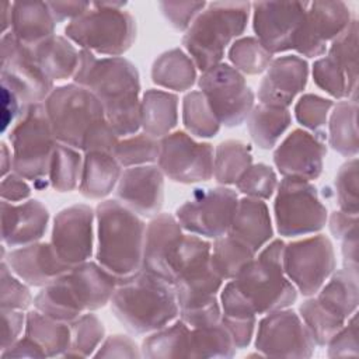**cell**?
Wrapping results in <instances>:
<instances>
[{"label": "cell", "instance_id": "cell-1", "mask_svg": "<svg viewBox=\"0 0 359 359\" xmlns=\"http://www.w3.org/2000/svg\"><path fill=\"white\" fill-rule=\"evenodd\" d=\"M73 81L90 90L102 104L107 121L121 136L136 135L140 129V77L136 66L122 57H97L80 49Z\"/></svg>", "mask_w": 359, "mask_h": 359}, {"label": "cell", "instance_id": "cell-2", "mask_svg": "<svg viewBox=\"0 0 359 359\" xmlns=\"http://www.w3.org/2000/svg\"><path fill=\"white\" fill-rule=\"evenodd\" d=\"M45 109L56 142L87 151L114 153L119 142L98 98L76 83L53 88Z\"/></svg>", "mask_w": 359, "mask_h": 359}, {"label": "cell", "instance_id": "cell-3", "mask_svg": "<svg viewBox=\"0 0 359 359\" xmlns=\"http://www.w3.org/2000/svg\"><path fill=\"white\" fill-rule=\"evenodd\" d=\"M109 303L114 316L133 334L154 332L180 316L174 286L143 269L121 278Z\"/></svg>", "mask_w": 359, "mask_h": 359}, {"label": "cell", "instance_id": "cell-4", "mask_svg": "<svg viewBox=\"0 0 359 359\" xmlns=\"http://www.w3.org/2000/svg\"><path fill=\"white\" fill-rule=\"evenodd\" d=\"M97 262L116 278L142 269L146 223L116 199H105L95 208Z\"/></svg>", "mask_w": 359, "mask_h": 359}, {"label": "cell", "instance_id": "cell-5", "mask_svg": "<svg viewBox=\"0 0 359 359\" xmlns=\"http://www.w3.org/2000/svg\"><path fill=\"white\" fill-rule=\"evenodd\" d=\"M250 1H212L185 31L182 45L202 73L222 63L224 50L245 31Z\"/></svg>", "mask_w": 359, "mask_h": 359}, {"label": "cell", "instance_id": "cell-6", "mask_svg": "<svg viewBox=\"0 0 359 359\" xmlns=\"http://www.w3.org/2000/svg\"><path fill=\"white\" fill-rule=\"evenodd\" d=\"M283 248L282 240H272L230 279L255 314L286 309L297 299V289L283 271Z\"/></svg>", "mask_w": 359, "mask_h": 359}, {"label": "cell", "instance_id": "cell-7", "mask_svg": "<svg viewBox=\"0 0 359 359\" xmlns=\"http://www.w3.org/2000/svg\"><path fill=\"white\" fill-rule=\"evenodd\" d=\"M125 6L126 1L91 3L84 14L66 25V38L94 55H123L136 39V21Z\"/></svg>", "mask_w": 359, "mask_h": 359}, {"label": "cell", "instance_id": "cell-8", "mask_svg": "<svg viewBox=\"0 0 359 359\" xmlns=\"http://www.w3.org/2000/svg\"><path fill=\"white\" fill-rule=\"evenodd\" d=\"M11 171L24 180L43 181L49 175L50 160L57 144L43 102L27 105L8 135Z\"/></svg>", "mask_w": 359, "mask_h": 359}, {"label": "cell", "instance_id": "cell-9", "mask_svg": "<svg viewBox=\"0 0 359 359\" xmlns=\"http://www.w3.org/2000/svg\"><path fill=\"white\" fill-rule=\"evenodd\" d=\"M273 216L279 236L299 237L323 230L328 212L311 181L283 177L276 187Z\"/></svg>", "mask_w": 359, "mask_h": 359}, {"label": "cell", "instance_id": "cell-10", "mask_svg": "<svg viewBox=\"0 0 359 359\" xmlns=\"http://www.w3.org/2000/svg\"><path fill=\"white\" fill-rule=\"evenodd\" d=\"M198 86L219 123L226 128L244 123L255 105V95L244 74L229 63L222 62L203 72Z\"/></svg>", "mask_w": 359, "mask_h": 359}, {"label": "cell", "instance_id": "cell-11", "mask_svg": "<svg viewBox=\"0 0 359 359\" xmlns=\"http://www.w3.org/2000/svg\"><path fill=\"white\" fill-rule=\"evenodd\" d=\"M335 265L332 243L324 234H316L285 244V275L303 296H316L335 271Z\"/></svg>", "mask_w": 359, "mask_h": 359}, {"label": "cell", "instance_id": "cell-12", "mask_svg": "<svg viewBox=\"0 0 359 359\" xmlns=\"http://www.w3.org/2000/svg\"><path fill=\"white\" fill-rule=\"evenodd\" d=\"M237 202V192L224 185L195 189L192 196L177 209L174 216L187 233L216 240L227 234Z\"/></svg>", "mask_w": 359, "mask_h": 359}, {"label": "cell", "instance_id": "cell-13", "mask_svg": "<svg viewBox=\"0 0 359 359\" xmlns=\"http://www.w3.org/2000/svg\"><path fill=\"white\" fill-rule=\"evenodd\" d=\"M215 150L210 143L196 142L189 133L175 130L160 139L157 165L174 182L195 184L213 177Z\"/></svg>", "mask_w": 359, "mask_h": 359}, {"label": "cell", "instance_id": "cell-14", "mask_svg": "<svg viewBox=\"0 0 359 359\" xmlns=\"http://www.w3.org/2000/svg\"><path fill=\"white\" fill-rule=\"evenodd\" d=\"M1 86L13 91L24 107L45 102L53 81L42 72L28 46L8 31L1 36Z\"/></svg>", "mask_w": 359, "mask_h": 359}, {"label": "cell", "instance_id": "cell-15", "mask_svg": "<svg viewBox=\"0 0 359 359\" xmlns=\"http://www.w3.org/2000/svg\"><path fill=\"white\" fill-rule=\"evenodd\" d=\"M254 344L262 356L271 358H310L316 348L300 316L287 307L259 320Z\"/></svg>", "mask_w": 359, "mask_h": 359}, {"label": "cell", "instance_id": "cell-16", "mask_svg": "<svg viewBox=\"0 0 359 359\" xmlns=\"http://www.w3.org/2000/svg\"><path fill=\"white\" fill-rule=\"evenodd\" d=\"M309 1L251 3L255 38L272 53L293 50Z\"/></svg>", "mask_w": 359, "mask_h": 359}, {"label": "cell", "instance_id": "cell-17", "mask_svg": "<svg viewBox=\"0 0 359 359\" xmlns=\"http://www.w3.org/2000/svg\"><path fill=\"white\" fill-rule=\"evenodd\" d=\"M95 210L84 203L62 209L53 219L50 244L57 257L76 266L93 255Z\"/></svg>", "mask_w": 359, "mask_h": 359}, {"label": "cell", "instance_id": "cell-18", "mask_svg": "<svg viewBox=\"0 0 359 359\" xmlns=\"http://www.w3.org/2000/svg\"><path fill=\"white\" fill-rule=\"evenodd\" d=\"M351 10L344 1L309 3L293 50L306 57H318L352 21Z\"/></svg>", "mask_w": 359, "mask_h": 359}, {"label": "cell", "instance_id": "cell-19", "mask_svg": "<svg viewBox=\"0 0 359 359\" xmlns=\"http://www.w3.org/2000/svg\"><path fill=\"white\" fill-rule=\"evenodd\" d=\"M325 133L292 130L273 151V164L282 177L304 181L317 180L324 167Z\"/></svg>", "mask_w": 359, "mask_h": 359}, {"label": "cell", "instance_id": "cell-20", "mask_svg": "<svg viewBox=\"0 0 359 359\" xmlns=\"http://www.w3.org/2000/svg\"><path fill=\"white\" fill-rule=\"evenodd\" d=\"M115 199L140 217L157 216L164 202L163 171L154 164L125 168L115 187Z\"/></svg>", "mask_w": 359, "mask_h": 359}, {"label": "cell", "instance_id": "cell-21", "mask_svg": "<svg viewBox=\"0 0 359 359\" xmlns=\"http://www.w3.org/2000/svg\"><path fill=\"white\" fill-rule=\"evenodd\" d=\"M309 79V65L297 55H285L272 60L258 87L261 104L289 108Z\"/></svg>", "mask_w": 359, "mask_h": 359}, {"label": "cell", "instance_id": "cell-22", "mask_svg": "<svg viewBox=\"0 0 359 359\" xmlns=\"http://www.w3.org/2000/svg\"><path fill=\"white\" fill-rule=\"evenodd\" d=\"M3 261L17 278L38 287L52 283L73 268L57 257L50 243L39 241L13 248Z\"/></svg>", "mask_w": 359, "mask_h": 359}, {"label": "cell", "instance_id": "cell-23", "mask_svg": "<svg viewBox=\"0 0 359 359\" xmlns=\"http://www.w3.org/2000/svg\"><path fill=\"white\" fill-rule=\"evenodd\" d=\"M49 222V212L36 199L20 203L1 201V241L17 248L39 241Z\"/></svg>", "mask_w": 359, "mask_h": 359}, {"label": "cell", "instance_id": "cell-24", "mask_svg": "<svg viewBox=\"0 0 359 359\" xmlns=\"http://www.w3.org/2000/svg\"><path fill=\"white\" fill-rule=\"evenodd\" d=\"M182 227L175 216L158 213L146 224L142 269L170 283V264L182 237Z\"/></svg>", "mask_w": 359, "mask_h": 359}, {"label": "cell", "instance_id": "cell-25", "mask_svg": "<svg viewBox=\"0 0 359 359\" xmlns=\"http://www.w3.org/2000/svg\"><path fill=\"white\" fill-rule=\"evenodd\" d=\"M62 278L83 313L98 310L109 303L119 280L98 262L91 261L73 266Z\"/></svg>", "mask_w": 359, "mask_h": 359}, {"label": "cell", "instance_id": "cell-26", "mask_svg": "<svg viewBox=\"0 0 359 359\" xmlns=\"http://www.w3.org/2000/svg\"><path fill=\"white\" fill-rule=\"evenodd\" d=\"M227 234L258 254L273 236L272 220L266 203L255 198H238Z\"/></svg>", "mask_w": 359, "mask_h": 359}, {"label": "cell", "instance_id": "cell-27", "mask_svg": "<svg viewBox=\"0 0 359 359\" xmlns=\"http://www.w3.org/2000/svg\"><path fill=\"white\" fill-rule=\"evenodd\" d=\"M56 22L50 10L43 1H14L11 3L10 32L25 45H38L55 34Z\"/></svg>", "mask_w": 359, "mask_h": 359}, {"label": "cell", "instance_id": "cell-28", "mask_svg": "<svg viewBox=\"0 0 359 359\" xmlns=\"http://www.w3.org/2000/svg\"><path fill=\"white\" fill-rule=\"evenodd\" d=\"M122 167L112 153L87 151L83 157L80 194L88 199H102L116 187Z\"/></svg>", "mask_w": 359, "mask_h": 359}, {"label": "cell", "instance_id": "cell-29", "mask_svg": "<svg viewBox=\"0 0 359 359\" xmlns=\"http://www.w3.org/2000/svg\"><path fill=\"white\" fill-rule=\"evenodd\" d=\"M178 97L170 91L150 88L140 100V129L143 133L163 139L177 126Z\"/></svg>", "mask_w": 359, "mask_h": 359}, {"label": "cell", "instance_id": "cell-30", "mask_svg": "<svg viewBox=\"0 0 359 359\" xmlns=\"http://www.w3.org/2000/svg\"><path fill=\"white\" fill-rule=\"evenodd\" d=\"M35 62L52 80L60 81L73 77L80 59V50L66 36L53 35L49 39L28 46Z\"/></svg>", "mask_w": 359, "mask_h": 359}, {"label": "cell", "instance_id": "cell-31", "mask_svg": "<svg viewBox=\"0 0 359 359\" xmlns=\"http://www.w3.org/2000/svg\"><path fill=\"white\" fill-rule=\"evenodd\" d=\"M358 271L335 269L317 292V300L345 321L356 313L359 303Z\"/></svg>", "mask_w": 359, "mask_h": 359}, {"label": "cell", "instance_id": "cell-32", "mask_svg": "<svg viewBox=\"0 0 359 359\" xmlns=\"http://www.w3.org/2000/svg\"><path fill=\"white\" fill-rule=\"evenodd\" d=\"M25 337L32 339L49 358L65 356L72 345L70 324L55 320L36 309L25 317Z\"/></svg>", "mask_w": 359, "mask_h": 359}, {"label": "cell", "instance_id": "cell-33", "mask_svg": "<svg viewBox=\"0 0 359 359\" xmlns=\"http://www.w3.org/2000/svg\"><path fill=\"white\" fill-rule=\"evenodd\" d=\"M328 144L344 157H356L358 142V101L342 100L334 104L328 116Z\"/></svg>", "mask_w": 359, "mask_h": 359}, {"label": "cell", "instance_id": "cell-34", "mask_svg": "<svg viewBox=\"0 0 359 359\" xmlns=\"http://www.w3.org/2000/svg\"><path fill=\"white\" fill-rule=\"evenodd\" d=\"M154 84L174 91H187L196 81V66L187 52L180 48L161 53L151 66Z\"/></svg>", "mask_w": 359, "mask_h": 359}, {"label": "cell", "instance_id": "cell-35", "mask_svg": "<svg viewBox=\"0 0 359 359\" xmlns=\"http://www.w3.org/2000/svg\"><path fill=\"white\" fill-rule=\"evenodd\" d=\"M292 123V114L287 108L265 104L254 105L248 118L247 128L252 142L262 150H269L282 137Z\"/></svg>", "mask_w": 359, "mask_h": 359}, {"label": "cell", "instance_id": "cell-36", "mask_svg": "<svg viewBox=\"0 0 359 359\" xmlns=\"http://www.w3.org/2000/svg\"><path fill=\"white\" fill-rule=\"evenodd\" d=\"M144 358H191V327L181 318L168 324L143 339Z\"/></svg>", "mask_w": 359, "mask_h": 359}, {"label": "cell", "instance_id": "cell-37", "mask_svg": "<svg viewBox=\"0 0 359 359\" xmlns=\"http://www.w3.org/2000/svg\"><path fill=\"white\" fill-rule=\"evenodd\" d=\"M252 164L251 147L240 140H224L215 149L213 178L220 185L236 184Z\"/></svg>", "mask_w": 359, "mask_h": 359}, {"label": "cell", "instance_id": "cell-38", "mask_svg": "<svg viewBox=\"0 0 359 359\" xmlns=\"http://www.w3.org/2000/svg\"><path fill=\"white\" fill-rule=\"evenodd\" d=\"M255 255L250 247L230 234H224L212 244L210 265L223 280H230Z\"/></svg>", "mask_w": 359, "mask_h": 359}, {"label": "cell", "instance_id": "cell-39", "mask_svg": "<svg viewBox=\"0 0 359 359\" xmlns=\"http://www.w3.org/2000/svg\"><path fill=\"white\" fill-rule=\"evenodd\" d=\"M34 306L38 311L69 324L83 314L62 276L42 287L34 297Z\"/></svg>", "mask_w": 359, "mask_h": 359}, {"label": "cell", "instance_id": "cell-40", "mask_svg": "<svg viewBox=\"0 0 359 359\" xmlns=\"http://www.w3.org/2000/svg\"><path fill=\"white\" fill-rule=\"evenodd\" d=\"M83 157L80 150L57 142L50 160L48 181L59 192H70L77 188L81 178Z\"/></svg>", "mask_w": 359, "mask_h": 359}, {"label": "cell", "instance_id": "cell-41", "mask_svg": "<svg viewBox=\"0 0 359 359\" xmlns=\"http://www.w3.org/2000/svg\"><path fill=\"white\" fill-rule=\"evenodd\" d=\"M236 351V344L222 321L191 328V358H231Z\"/></svg>", "mask_w": 359, "mask_h": 359}, {"label": "cell", "instance_id": "cell-42", "mask_svg": "<svg viewBox=\"0 0 359 359\" xmlns=\"http://www.w3.org/2000/svg\"><path fill=\"white\" fill-rule=\"evenodd\" d=\"M182 123L187 133L208 139L215 137L220 130V123L212 112L205 95L199 91H189L182 100Z\"/></svg>", "mask_w": 359, "mask_h": 359}, {"label": "cell", "instance_id": "cell-43", "mask_svg": "<svg viewBox=\"0 0 359 359\" xmlns=\"http://www.w3.org/2000/svg\"><path fill=\"white\" fill-rule=\"evenodd\" d=\"M299 316L318 346H325L345 324L344 318L327 310L314 296H310L300 304Z\"/></svg>", "mask_w": 359, "mask_h": 359}, {"label": "cell", "instance_id": "cell-44", "mask_svg": "<svg viewBox=\"0 0 359 359\" xmlns=\"http://www.w3.org/2000/svg\"><path fill=\"white\" fill-rule=\"evenodd\" d=\"M229 60L241 74H261L266 72L273 60V55L255 38L243 36L236 39L229 48Z\"/></svg>", "mask_w": 359, "mask_h": 359}, {"label": "cell", "instance_id": "cell-45", "mask_svg": "<svg viewBox=\"0 0 359 359\" xmlns=\"http://www.w3.org/2000/svg\"><path fill=\"white\" fill-rule=\"evenodd\" d=\"M112 154L123 168L153 164L160 156V140L146 133H136L119 140Z\"/></svg>", "mask_w": 359, "mask_h": 359}, {"label": "cell", "instance_id": "cell-46", "mask_svg": "<svg viewBox=\"0 0 359 359\" xmlns=\"http://www.w3.org/2000/svg\"><path fill=\"white\" fill-rule=\"evenodd\" d=\"M314 83L337 100H356L358 87H353L344 70L328 55L313 63Z\"/></svg>", "mask_w": 359, "mask_h": 359}, {"label": "cell", "instance_id": "cell-47", "mask_svg": "<svg viewBox=\"0 0 359 359\" xmlns=\"http://www.w3.org/2000/svg\"><path fill=\"white\" fill-rule=\"evenodd\" d=\"M72 345L65 356L86 358L93 355L104 339V324L90 311L83 313L77 320L70 323Z\"/></svg>", "mask_w": 359, "mask_h": 359}, {"label": "cell", "instance_id": "cell-48", "mask_svg": "<svg viewBox=\"0 0 359 359\" xmlns=\"http://www.w3.org/2000/svg\"><path fill=\"white\" fill-rule=\"evenodd\" d=\"M344 70L353 87H358V21L351 24L331 42L327 53Z\"/></svg>", "mask_w": 359, "mask_h": 359}, {"label": "cell", "instance_id": "cell-49", "mask_svg": "<svg viewBox=\"0 0 359 359\" xmlns=\"http://www.w3.org/2000/svg\"><path fill=\"white\" fill-rule=\"evenodd\" d=\"M236 187L244 196L266 201L276 191V172L272 167L264 163L251 164L236 182Z\"/></svg>", "mask_w": 359, "mask_h": 359}, {"label": "cell", "instance_id": "cell-50", "mask_svg": "<svg viewBox=\"0 0 359 359\" xmlns=\"http://www.w3.org/2000/svg\"><path fill=\"white\" fill-rule=\"evenodd\" d=\"M334 101L317 94H303L294 104L296 121L313 133H324Z\"/></svg>", "mask_w": 359, "mask_h": 359}, {"label": "cell", "instance_id": "cell-51", "mask_svg": "<svg viewBox=\"0 0 359 359\" xmlns=\"http://www.w3.org/2000/svg\"><path fill=\"white\" fill-rule=\"evenodd\" d=\"M334 187L339 210L358 215V157L349 158L339 167L335 175Z\"/></svg>", "mask_w": 359, "mask_h": 359}, {"label": "cell", "instance_id": "cell-52", "mask_svg": "<svg viewBox=\"0 0 359 359\" xmlns=\"http://www.w3.org/2000/svg\"><path fill=\"white\" fill-rule=\"evenodd\" d=\"M31 303H34V299L25 282L10 271L6 261H1V309L24 311Z\"/></svg>", "mask_w": 359, "mask_h": 359}, {"label": "cell", "instance_id": "cell-53", "mask_svg": "<svg viewBox=\"0 0 359 359\" xmlns=\"http://www.w3.org/2000/svg\"><path fill=\"white\" fill-rule=\"evenodd\" d=\"M206 4V1H160L158 7L171 27L187 31Z\"/></svg>", "mask_w": 359, "mask_h": 359}, {"label": "cell", "instance_id": "cell-54", "mask_svg": "<svg viewBox=\"0 0 359 359\" xmlns=\"http://www.w3.org/2000/svg\"><path fill=\"white\" fill-rule=\"evenodd\" d=\"M328 348L330 358L339 356H358V316L352 314L342 328L328 341L325 345Z\"/></svg>", "mask_w": 359, "mask_h": 359}, {"label": "cell", "instance_id": "cell-55", "mask_svg": "<svg viewBox=\"0 0 359 359\" xmlns=\"http://www.w3.org/2000/svg\"><path fill=\"white\" fill-rule=\"evenodd\" d=\"M95 358H139L142 352L139 351L136 342L125 335H111L108 337L98 352L94 353Z\"/></svg>", "mask_w": 359, "mask_h": 359}, {"label": "cell", "instance_id": "cell-56", "mask_svg": "<svg viewBox=\"0 0 359 359\" xmlns=\"http://www.w3.org/2000/svg\"><path fill=\"white\" fill-rule=\"evenodd\" d=\"M25 317L21 310L1 309V321H3V339H1V352L11 346L20 337L22 327L25 325Z\"/></svg>", "mask_w": 359, "mask_h": 359}, {"label": "cell", "instance_id": "cell-57", "mask_svg": "<svg viewBox=\"0 0 359 359\" xmlns=\"http://www.w3.org/2000/svg\"><path fill=\"white\" fill-rule=\"evenodd\" d=\"M31 195V187L27 181L11 171L1 180V201L7 202H24Z\"/></svg>", "mask_w": 359, "mask_h": 359}, {"label": "cell", "instance_id": "cell-58", "mask_svg": "<svg viewBox=\"0 0 359 359\" xmlns=\"http://www.w3.org/2000/svg\"><path fill=\"white\" fill-rule=\"evenodd\" d=\"M55 22H63L66 20H76L84 14L90 7V1H46Z\"/></svg>", "mask_w": 359, "mask_h": 359}, {"label": "cell", "instance_id": "cell-59", "mask_svg": "<svg viewBox=\"0 0 359 359\" xmlns=\"http://www.w3.org/2000/svg\"><path fill=\"white\" fill-rule=\"evenodd\" d=\"M25 107L21 104L18 97L8 88L1 86V132L4 133L10 123L20 116Z\"/></svg>", "mask_w": 359, "mask_h": 359}, {"label": "cell", "instance_id": "cell-60", "mask_svg": "<svg viewBox=\"0 0 359 359\" xmlns=\"http://www.w3.org/2000/svg\"><path fill=\"white\" fill-rule=\"evenodd\" d=\"M328 227L331 234L337 238L341 240L344 238L349 231L358 227V215H351L342 210H334L330 217L327 219Z\"/></svg>", "mask_w": 359, "mask_h": 359}, {"label": "cell", "instance_id": "cell-61", "mask_svg": "<svg viewBox=\"0 0 359 359\" xmlns=\"http://www.w3.org/2000/svg\"><path fill=\"white\" fill-rule=\"evenodd\" d=\"M3 358H24V356H29V358H46L43 351L28 337H22L21 339H17L11 346H8L7 349H4L1 352Z\"/></svg>", "mask_w": 359, "mask_h": 359}, {"label": "cell", "instance_id": "cell-62", "mask_svg": "<svg viewBox=\"0 0 359 359\" xmlns=\"http://www.w3.org/2000/svg\"><path fill=\"white\" fill-rule=\"evenodd\" d=\"M342 240L344 268L358 271V227L349 231Z\"/></svg>", "mask_w": 359, "mask_h": 359}, {"label": "cell", "instance_id": "cell-63", "mask_svg": "<svg viewBox=\"0 0 359 359\" xmlns=\"http://www.w3.org/2000/svg\"><path fill=\"white\" fill-rule=\"evenodd\" d=\"M1 156H3V161H1V177H6L8 170H11V164H13V156L11 151H8L7 144L3 142L1 143Z\"/></svg>", "mask_w": 359, "mask_h": 359}]
</instances>
